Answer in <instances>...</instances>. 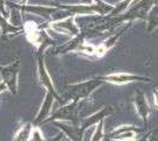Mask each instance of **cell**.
<instances>
[{"label":"cell","instance_id":"ba28073f","mask_svg":"<svg viewBox=\"0 0 158 141\" xmlns=\"http://www.w3.org/2000/svg\"><path fill=\"white\" fill-rule=\"evenodd\" d=\"M54 125L60 128L71 141H83L85 131L81 128L79 123H74V122L67 123L64 121H54Z\"/></svg>","mask_w":158,"mask_h":141},{"label":"cell","instance_id":"9a60e30c","mask_svg":"<svg viewBox=\"0 0 158 141\" xmlns=\"http://www.w3.org/2000/svg\"><path fill=\"white\" fill-rule=\"evenodd\" d=\"M104 121L102 120L100 122H98L96 125V129L93 132L92 138H91V141H102L105 136V133H104Z\"/></svg>","mask_w":158,"mask_h":141},{"label":"cell","instance_id":"3957f363","mask_svg":"<svg viewBox=\"0 0 158 141\" xmlns=\"http://www.w3.org/2000/svg\"><path fill=\"white\" fill-rule=\"evenodd\" d=\"M99 78L105 82L117 85V86H123V85L136 82V81H142V82H150L151 81V78H149V76H144L140 74L129 73V72H116V73L106 74V75L99 76Z\"/></svg>","mask_w":158,"mask_h":141},{"label":"cell","instance_id":"5b68a950","mask_svg":"<svg viewBox=\"0 0 158 141\" xmlns=\"http://www.w3.org/2000/svg\"><path fill=\"white\" fill-rule=\"evenodd\" d=\"M155 0H140L136 5L131 4L129 11L122 18V20H136V19H146L148 14L153 7Z\"/></svg>","mask_w":158,"mask_h":141},{"label":"cell","instance_id":"7a4b0ae2","mask_svg":"<svg viewBox=\"0 0 158 141\" xmlns=\"http://www.w3.org/2000/svg\"><path fill=\"white\" fill-rule=\"evenodd\" d=\"M80 111V101L72 100L70 104L60 107L57 112H54L50 118H47L45 122L50 121H67L78 123V113Z\"/></svg>","mask_w":158,"mask_h":141},{"label":"cell","instance_id":"44dd1931","mask_svg":"<svg viewBox=\"0 0 158 141\" xmlns=\"http://www.w3.org/2000/svg\"><path fill=\"white\" fill-rule=\"evenodd\" d=\"M149 135H150V133H148L145 136H143V138L139 139V140H131V141H148L149 140ZM107 141H117V140H110V139H107Z\"/></svg>","mask_w":158,"mask_h":141},{"label":"cell","instance_id":"8fae6325","mask_svg":"<svg viewBox=\"0 0 158 141\" xmlns=\"http://www.w3.org/2000/svg\"><path fill=\"white\" fill-rule=\"evenodd\" d=\"M56 27L59 28V29L65 31V32H67V33L73 34V35H76V34L79 32V28L77 27V25L74 24L73 17L72 18H67V19H65V20H63V21H60V22H58V24H56Z\"/></svg>","mask_w":158,"mask_h":141},{"label":"cell","instance_id":"4fadbf2b","mask_svg":"<svg viewBox=\"0 0 158 141\" xmlns=\"http://www.w3.org/2000/svg\"><path fill=\"white\" fill-rule=\"evenodd\" d=\"M148 32L152 33L158 27V7L153 6L148 14Z\"/></svg>","mask_w":158,"mask_h":141},{"label":"cell","instance_id":"4316f807","mask_svg":"<svg viewBox=\"0 0 158 141\" xmlns=\"http://www.w3.org/2000/svg\"><path fill=\"white\" fill-rule=\"evenodd\" d=\"M65 141H71V140H70V139H69V138H67V139H66Z\"/></svg>","mask_w":158,"mask_h":141},{"label":"cell","instance_id":"cb8c5ba5","mask_svg":"<svg viewBox=\"0 0 158 141\" xmlns=\"http://www.w3.org/2000/svg\"><path fill=\"white\" fill-rule=\"evenodd\" d=\"M5 88H6V85H5L4 82H0V93H1V92H2Z\"/></svg>","mask_w":158,"mask_h":141},{"label":"cell","instance_id":"2e32d148","mask_svg":"<svg viewBox=\"0 0 158 141\" xmlns=\"http://www.w3.org/2000/svg\"><path fill=\"white\" fill-rule=\"evenodd\" d=\"M0 27H1V31H2V33L4 34L15 33V32L19 31V28H17V27L10 25V24H8L4 18H1V17H0Z\"/></svg>","mask_w":158,"mask_h":141},{"label":"cell","instance_id":"277c9868","mask_svg":"<svg viewBox=\"0 0 158 141\" xmlns=\"http://www.w3.org/2000/svg\"><path fill=\"white\" fill-rule=\"evenodd\" d=\"M20 71V62L18 60L6 67H0L2 82L6 85L12 94L18 93V75Z\"/></svg>","mask_w":158,"mask_h":141},{"label":"cell","instance_id":"6da1fadb","mask_svg":"<svg viewBox=\"0 0 158 141\" xmlns=\"http://www.w3.org/2000/svg\"><path fill=\"white\" fill-rule=\"evenodd\" d=\"M104 84H105V81L102 80L98 76V78H94V79L81 81V82H78V84L69 85L66 87V93L71 99L76 101L85 100L89 96H91V94L93 92H96Z\"/></svg>","mask_w":158,"mask_h":141},{"label":"cell","instance_id":"5bb4252c","mask_svg":"<svg viewBox=\"0 0 158 141\" xmlns=\"http://www.w3.org/2000/svg\"><path fill=\"white\" fill-rule=\"evenodd\" d=\"M140 129H146L145 128H139L135 125H122V126H118L117 128H114L113 131H111L109 134H107V139H113L114 136L122 134V133H125V132H129V131H140Z\"/></svg>","mask_w":158,"mask_h":141},{"label":"cell","instance_id":"7c38bea8","mask_svg":"<svg viewBox=\"0 0 158 141\" xmlns=\"http://www.w3.org/2000/svg\"><path fill=\"white\" fill-rule=\"evenodd\" d=\"M32 132H33V125L27 122L25 123L23 127L20 128V131L17 133L15 138H14V141H28L30 138L32 136Z\"/></svg>","mask_w":158,"mask_h":141},{"label":"cell","instance_id":"ffe728a7","mask_svg":"<svg viewBox=\"0 0 158 141\" xmlns=\"http://www.w3.org/2000/svg\"><path fill=\"white\" fill-rule=\"evenodd\" d=\"M152 94H153V104H155V106L158 108V88H155Z\"/></svg>","mask_w":158,"mask_h":141},{"label":"cell","instance_id":"d4e9b609","mask_svg":"<svg viewBox=\"0 0 158 141\" xmlns=\"http://www.w3.org/2000/svg\"><path fill=\"white\" fill-rule=\"evenodd\" d=\"M4 2H5V0H0V8H1V11L4 12Z\"/></svg>","mask_w":158,"mask_h":141},{"label":"cell","instance_id":"30bf717a","mask_svg":"<svg viewBox=\"0 0 158 141\" xmlns=\"http://www.w3.org/2000/svg\"><path fill=\"white\" fill-rule=\"evenodd\" d=\"M54 99H56V96L52 93L46 92L44 102H43V105H41V107H40L39 112H38V114L35 116L34 121H33V125L34 126H37V125L43 123V122L46 121V119L48 118L50 113H51V109H52V106H53V100Z\"/></svg>","mask_w":158,"mask_h":141},{"label":"cell","instance_id":"603a6c76","mask_svg":"<svg viewBox=\"0 0 158 141\" xmlns=\"http://www.w3.org/2000/svg\"><path fill=\"white\" fill-rule=\"evenodd\" d=\"M80 2L85 5H92V0H80Z\"/></svg>","mask_w":158,"mask_h":141},{"label":"cell","instance_id":"9c48e42d","mask_svg":"<svg viewBox=\"0 0 158 141\" xmlns=\"http://www.w3.org/2000/svg\"><path fill=\"white\" fill-rule=\"evenodd\" d=\"M38 73H39V80L41 86L46 88L47 92L52 93L56 96V99L60 101L59 95L56 92L54 85H53L52 80H51V76L47 73L46 67H45V62H44V57L41 55V52H39V57H38Z\"/></svg>","mask_w":158,"mask_h":141},{"label":"cell","instance_id":"d6986e66","mask_svg":"<svg viewBox=\"0 0 158 141\" xmlns=\"http://www.w3.org/2000/svg\"><path fill=\"white\" fill-rule=\"evenodd\" d=\"M148 141H158V129H155V131L150 132L149 140Z\"/></svg>","mask_w":158,"mask_h":141},{"label":"cell","instance_id":"7402d4cb","mask_svg":"<svg viewBox=\"0 0 158 141\" xmlns=\"http://www.w3.org/2000/svg\"><path fill=\"white\" fill-rule=\"evenodd\" d=\"M61 139H63V135H61V134H57L56 136H53V138L50 141H61Z\"/></svg>","mask_w":158,"mask_h":141},{"label":"cell","instance_id":"e0dca14e","mask_svg":"<svg viewBox=\"0 0 158 141\" xmlns=\"http://www.w3.org/2000/svg\"><path fill=\"white\" fill-rule=\"evenodd\" d=\"M27 10L33 12L34 14H38V15H48V14L52 12L51 8H48V7H41V6L28 7Z\"/></svg>","mask_w":158,"mask_h":141},{"label":"cell","instance_id":"484cf974","mask_svg":"<svg viewBox=\"0 0 158 141\" xmlns=\"http://www.w3.org/2000/svg\"><path fill=\"white\" fill-rule=\"evenodd\" d=\"M21 1H23L24 4H26V1H27V0H21Z\"/></svg>","mask_w":158,"mask_h":141},{"label":"cell","instance_id":"52a82bcc","mask_svg":"<svg viewBox=\"0 0 158 141\" xmlns=\"http://www.w3.org/2000/svg\"><path fill=\"white\" fill-rule=\"evenodd\" d=\"M114 113V108L112 105H107V106H104L102 109H99L98 112H96L94 114L87 116L85 119L80 120L79 125L81 126V128L84 131H87L90 127H92L94 125H97L98 122H100L102 120H105L107 116H110Z\"/></svg>","mask_w":158,"mask_h":141},{"label":"cell","instance_id":"ac0fdd59","mask_svg":"<svg viewBox=\"0 0 158 141\" xmlns=\"http://www.w3.org/2000/svg\"><path fill=\"white\" fill-rule=\"evenodd\" d=\"M32 141H44V139H43V135H41V133H40V131L38 129V128H35V129H33L32 132Z\"/></svg>","mask_w":158,"mask_h":141},{"label":"cell","instance_id":"8992f818","mask_svg":"<svg viewBox=\"0 0 158 141\" xmlns=\"http://www.w3.org/2000/svg\"><path fill=\"white\" fill-rule=\"evenodd\" d=\"M133 105H135V109L138 116L143 120L145 127H148L149 125V116L151 113V107L149 105L148 98L144 94V92L137 89L136 93L133 95Z\"/></svg>","mask_w":158,"mask_h":141}]
</instances>
